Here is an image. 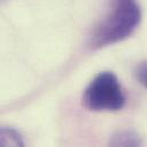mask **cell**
Here are the masks:
<instances>
[{
    "label": "cell",
    "instance_id": "obj_1",
    "mask_svg": "<svg viewBox=\"0 0 147 147\" xmlns=\"http://www.w3.org/2000/svg\"><path fill=\"white\" fill-rule=\"evenodd\" d=\"M142 13L137 0H111L110 8L96 26L90 40L92 48H102L128 38L138 26Z\"/></svg>",
    "mask_w": 147,
    "mask_h": 147
},
{
    "label": "cell",
    "instance_id": "obj_2",
    "mask_svg": "<svg viewBox=\"0 0 147 147\" xmlns=\"http://www.w3.org/2000/svg\"><path fill=\"white\" fill-rule=\"evenodd\" d=\"M82 103L90 111H119L125 97L117 78L112 72H102L86 88Z\"/></svg>",
    "mask_w": 147,
    "mask_h": 147
},
{
    "label": "cell",
    "instance_id": "obj_3",
    "mask_svg": "<svg viewBox=\"0 0 147 147\" xmlns=\"http://www.w3.org/2000/svg\"><path fill=\"white\" fill-rule=\"evenodd\" d=\"M109 147H144V144L142 137L136 131L125 129L112 136Z\"/></svg>",
    "mask_w": 147,
    "mask_h": 147
},
{
    "label": "cell",
    "instance_id": "obj_4",
    "mask_svg": "<svg viewBox=\"0 0 147 147\" xmlns=\"http://www.w3.org/2000/svg\"><path fill=\"white\" fill-rule=\"evenodd\" d=\"M0 147H24V143L15 129L0 127Z\"/></svg>",
    "mask_w": 147,
    "mask_h": 147
},
{
    "label": "cell",
    "instance_id": "obj_5",
    "mask_svg": "<svg viewBox=\"0 0 147 147\" xmlns=\"http://www.w3.org/2000/svg\"><path fill=\"white\" fill-rule=\"evenodd\" d=\"M135 76L137 79V81L143 84L145 88H147V62L144 63H139L136 67H135Z\"/></svg>",
    "mask_w": 147,
    "mask_h": 147
}]
</instances>
